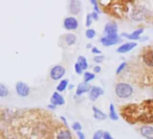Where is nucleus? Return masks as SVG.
I'll list each match as a JSON object with an SVG mask.
<instances>
[{"instance_id": "f257e3e1", "label": "nucleus", "mask_w": 153, "mask_h": 139, "mask_svg": "<svg viewBox=\"0 0 153 139\" xmlns=\"http://www.w3.org/2000/svg\"><path fill=\"white\" fill-rule=\"evenodd\" d=\"M115 94L120 99H128L133 94V88L127 82H119L115 85Z\"/></svg>"}, {"instance_id": "f03ea898", "label": "nucleus", "mask_w": 153, "mask_h": 139, "mask_svg": "<svg viewBox=\"0 0 153 139\" xmlns=\"http://www.w3.org/2000/svg\"><path fill=\"white\" fill-rule=\"evenodd\" d=\"M101 43L105 46V47H109V46H113L119 43L122 42V38L121 36L118 35V34H109V35H105L100 39Z\"/></svg>"}, {"instance_id": "7ed1b4c3", "label": "nucleus", "mask_w": 153, "mask_h": 139, "mask_svg": "<svg viewBox=\"0 0 153 139\" xmlns=\"http://www.w3.org/2000/svg\"><path fill=\"white\" fill-rule=\"evenodd\" d=\"M66 74V69L61 65H55L50 71V77L52 81L61 80Z\"/></svg>"}, {"instance_id": "20e7f679", "label": "nucleus", "mask_w": 153, "mask_h": 139, "mask_svg": "<svg viewBox=\"0 0 153 139\" xmlns=\"http://www.w3.org/2000/svg\"><path fill=\"white\" fill-rule=\"evenodd\" d=\"M16 92L19 97L26 98L29 96V94L31 92V88L29 87L28 84H26L23 81H18L16 84Z\"/></svg>"}, {"instance_id": "39448f33", "label": "nucleus", "mask_w": 153, "mask_h": 139, "mask_svg": "<svg viewBox=\"0 0 153 139\" xmlns=\"http://www.w3.org/2000/svg\"><path fill=\"white\" fill-rule=\"evenodd\" d=\"M63 27L68 31L76 30L79 27V21L74 16H68L63 21Z\"/></svg>"}, {"instance_id": "423d86ee", "label": "nucleus", "mask_w": 153, "mask_h": 139, "mask_svg": "<svg viewBox=\"0 0 153 139\" xmlns=\"http://www.w3.org/2000/svg\"><path fill=\"white\" fill-rule=\"evenodd\" d=\"M105 94V90L104 89H102L101 87L98 86H92L90 91L88 92V99L91 101H96L99 97H101L102 95Z\"/></svg>"}, {"instance_id": "0eeeda50", "label": "nucleus", "mask_w": 153, "mask_h": 139, "mask_svg": "<svg viewBox=\"0 0 153 139\" xmlns=\"http://www.w3.org/2000/svg\"><path fill=\"white\" fill-rule=\"evenodd\" d=\"M138 43L136 42H127L124 43L123 44H121L117 49H116V52L118 53H127L129 52H131V50H133L135 47H137Z\"/></svg>"}, {"instance_id": "6e6552de", "label": "nucleus", "mask_w": 153, "mask_h": 139, "mask_svg": "<svg viewBox=\"0 0 153 139\" xmlns=\"http://www.w3.org/2000/svg\"><path fill=\"white\" fill-rule=\"evenodd\" d=\"M144 30L143 28H139L136 29L134 32H132L131 34L129 33H123L121 34L122 37H124L128 40H130V42H133V41H137V40H140V34H143Z\"/></svg>"}, {"instance_id": "1a4fd4ad", "label": "nucleus", "mask_w": 153, "mask_h": 139, "mask_svg": "<svg viewBox=\"0 0 153 139\" xmlns=\"http://www.w3.org/2000/svg\"><path fill=\"white\" fill-rule=\"evenodd\" d=\"M51 104L54 106H63L65 104V99L64 97L58 91L53 92V94L51 97Z\"/></svg>"}, {"instance_id": "9d476101", "label": "nucleus", "mask_w": 153, "mask_h": 139, "mask_svg": "<svg viewBox=\"0 0 153 139\" xmlns=\"http://www.w3.org/2000/svg\"><path fill=\"white\" fill-rule=\"evenodd\" d=\"M92 86L89 83H87L85 81L80 82L78 86H76V96H81L85 93H88L90 91Z\"/></svg>"}, {"instance_id": "9b49d317", "label": "nucleus", "mask_w": 153, "mask_h": 139, "mask_svg": "<svg viewBox=\"0 0 153 139\" xmlns=\"http://www.w3.org/2000/svg\"><path fill=\"white\" fill-rule=\"evenodd\" d=\"M68 9L72 15H78L81 11V2L79 0H71L69 2Z\"/></svg>"}, {"instance_id": "f8f14e48", "label": "nucleus", "mask_w": 153, "mask_h": 139, "mask_svg": "<svg viewBox=\"0 0 153 139\" xmlns=\"http://www.w3.org/2000/svg\"><path fill=\"white\" fill-rule=\"evenodd\" d=\"M118 31V25L115 22H109L105 25L104 28V34L105 35H109V34H117Z\"/></svg>"}, {"instance_id": "ddd939ff", "label": "nucleus", "mask_w": 153, "mask_h": 139, "mask_svg": "<svg viewBox=\"0 0 153 139\" xmlns=\"http://www.w3.org/2000/svg\"><path fill=\"white\" fill-rule=\"evenodd\" d=\"M140 135L146 139H153V126H143L140 129Z\"/></svg>"}, {"instance_id": "4468645a", "label": "nucleus", "mask_w": 153, "mask_h": 139, "mask_svg": "<svg viewBox=\"0 0 153 139\" xmlns=\"http://www.w3.org/2000/svg\"><path fill=\"white\" fill-rule=\"evenodd\" d=\"M92 110H93V113H94V117L97 120H105V119L107 118V115L105 112H103L101 109H99L97 107L93 106Z\"/></svg>"}, {"instance_id": "2eb2a0df", "label": "nucleus", "mask_w": 153, "mask_h": 139, "mask_svg": "<svg viewBox=\"0 0 153 139\" xmlns=\"http://www.w3.org/2000/svg\"><path fill=\"white\" fill-rule=\"evenodd\" d=\"M143 61L150 67H153V50H148L144 52Z\"/></svg>"}, {"instance_id": "dca6fc26", "label": "nucleus", "mask_w": 153, "mask_h": 139, "mask_svg": "<svg viewBox=\"0 0 153 139\" xmlns=\"http://www.w3.org/2000/svg\"><path fill=\"white\" fill-rule=\"evenodd\" d=\"M68 79H64V80H61L59 82V84L57 85V87H56V91H58V92H63V91H65L68 88Z\"/></svg>"}, {"instance_id": "f3484780", "label": "nucleus", "mask_w": 153, "mask_h": 139, "mask_svg": "<svg viewBox=\"0 0 153 139\" xmlns=\"http://www.w3.org/2000/svg\"><path fill=\"white\" fill-rule=\"evenodd\" d=\"M64 41L68 46H71L76 43V37L73 34H67L64 35Z\"/></svg>"}, {"instance_id": "a211bd4d", "label": "nucleus", "mask_w": 153, "mask_h": 139, "mask_svg": "<svg viewBox=\"0 0 153 139\" xmlns=\"http://www.w3.org/2000/svg\"><path fill=\"white\" fill-rule=\"evenodd\" d=\"M108 117H109V118L112 121H117L119 119L118 114H117V112L115 110V108H114V104H110L109 105V114H108Z\"/></svg>"}, {"instance_id": "6ab92c4d", "label": "nucleus", "mask_w": 153, "mask_h": 139, "mask_svg": "<svg viewBox=\"0 0 153 139\" xmlns=\"http://www.w3.org/2000/svg\"><path fill=\"white\" fill-rule=\"evenodd\" d=\"M57 139H72L71 133L68 129H63L59 132L57 135Z\"/></svg>"}, {"instance_id": "aec40b11", "label": "nucleus", "mask_w": 153, "mask_h": 139, "mask_svg": "<svg viewBox=\"0 0 153 139\" xmlns=\"http://www.w3.org/2000/svg\"><path fill=\"white\" fill-rule=\"evenodd\" d=\"M76 62H78L81 66V68L84 70V71L88 70V60H87V58L85 56H82V55L81 56H79Z\"/></svg>"}, {"instance_id": "412c9836", "label": "nucleus", "mask_w": 153, "mask_h": 139, "mask_svg": "<svg viewBox=\"0 0 153 139\" xmlns=\"http://www.w3.org/2000/svg\"><path fill=\"white\" fill-rule=\"evenodd\" d=\"M8 95H9L8 88L6 85L0 83V98H6Z\"/></svg>"}, {"instance_id": "4be33fe9", "label": "nucleus", "mask_w": 153, "mask_h": 139, "mask_svg": "<svg viewBox=\"0 0 153 139\" xmlns=\"http://www.w3.org/2000/svg\"><path fill=\"white\" fill-rule=\"evenodd\" d=\"M95 78H96L95 73H93V72H84L83 79H84V81H85V82L89 83V82H90L91 81H93Z\"/></svg>"}, {"instance_id": "5701e85b", "label": "nucleus", "mask_w": 153, "mask_h": 139, "mask_svg": "<svg viewBox=\"0 0 153 139\" xmlns=\"http://www.w3.org/2000/svg\"><path fill=\"white\" fill-rule=\"evenodd\" d=\"M85 34H86V37H87L88 39H93V38L96 36L97 33H96V31H95L94 29H92V28H88V29L86 31Z\"/></svg>"}, {"instance_id": "b1692460", "label": "nucleus", "mask_w": 153, "mask_h": 139, "mask_svg": "<svg viewBox=\"0 0 153 139\" xmlns=\"http://www.w3.org/2000/svg\"><path fill=\"white\" fill-rule=\"evenodd\" d=\"M104 133H105V131H104V130H101V129L96 131V132L94 133V135H93L92 139H103V137H104Z\"/></svg>"}, {"instance_id": "393cba45", "label": "nucleus", "mask_w": 153, "mask_h": 139, "mask_svg": "<svg viewBox=\"0 0 153 139\" xmlns=\"http://www.w3.org/2000/svg\"><path fill=\"white\" fill-rule=\"evenodd\" d=\"M72 129L75 131V132H80L81 130H82V125L79 123V122H74L73 124H72Z\"/></svg>"}, {"instance_id": "a878e982", "label": "nucleus", "mask_w": 153, "mask_h": 139, "mask_svg": "<svg viewBox=\"0 0 153 139\" xmlns=\"http://www.w3.org/2000/svg\"><path fill=\"white\" fill-rule=\"evenodd\" d=\"M126 65H127V63H126L125 61H123V62H122V63L118 66V68L116 69V74H117V75H119V74H121L122 72H123L124 69L126 68Z\"/></svg>"}, {"instance_id": "bb28decb", "label": "nucleus", "mask_w": 153, "mask_h": 139, "mask_svg": "<svg viewBox=\"0 0 153 139\" xmlns=\"http://www.w3.org/2000/svg\"><path fill=\"white\" fill-rule=\"evenodd\" d=\"M74 69H75V72L76 73L78 74V75H81L84 72V70L81 68V66L78 63V62H76L75 63V66H74Z\"/></svg>"}, {"instance_id": "cd10ccee", "label": "nucleus", "mask_w": 153, "mask_h": 139, "mask_svg": "<svg viewBox=\"0 0 153 139\" xmlns=\"http://www.w3.org/2000/svg\"><path fill=\"white\" fill-rule=\"evenodd\" d=\"M105 56L104 55H102V54H100V55H96L95 57H94V61L96 62V63H97V64H100V63H102L104 61H105Z\"/></svg>"}, {"instance_id": "c85d7f7f", "label": "nucleus", "mask_w": 153, "mask_h": 139, "mask_svg": "<svg viewBox=\"0 0 153 139\" xmlns=\"http://www.w3.org/2000/svg\"><path fill=\"white\" fill-rule=\"evenodd\" d=\"M90 3L93 5L94 11H95V12H97V14H100L101 10H100V8H99V6H98V3H97V1H96V0H91Z\"/></svg>"}, {"instance_id": "c756f323", "label": "nucleus", "mask_w": 153, "mask_h": 139, "mask_svg": "<svg viewBox=\"0 0 153 139\" xmlns=\"http://www.w3.org/2000/svg\"><path fill=\"white\" fill-rule=\"evenodd\" d=\"M92 21H93L92 16H91L90 14H88V15L87 16V19H86V26H87V27H90L91 25H92Z\"/></svg>"}, {"instance_id": "7c9ffc66", "label": "nucleus", "mask_w": 153, "mask_h": 139, "mask_svg": "<svg viewBox=\"0 0 153 139\" xmlns=\"http://www.w3.org/2000/svg\"><path fill=\"white\" fill-rule=\"evenodd\" d=\"M103 139H115V138H114V137H113V135H111L109 132H107V131H105Z\"/></svg>"}, {"instance_id": "2f4dec72", "label": "nucleus", "mask_w": 153, "mask_h": 139, "mask_svg": "<svg viewBox=\"0 0 153 139\" xmlns=\"http://www.w3.org/2000/svg\"><path fill=\"white\" fill-rule=\"evenodd\" d=\"M101 71H102V68H101L100 65H96V66L93 67V72L95 73H100Z\"/></svg>"}, {"instance_id": "473e14b6", "label": "nucleus", "mask_w": 153, "mask_h": 139, "mask_svg": "<svg viewBox=\"0 0 153 139\" xmlns=\"http://www.w3.org/2000/svg\"><path fill=\"white\" fill-rule=\"evenodd\" d=\"M91 52L94 53V54H96V55H100L101 54V51L97 47H96V46L91 49Z\"/></svg>"}, {"instance_id": "72a5a7b5", "label": "nucleus", "mask_w": 153, "mask_h": 139, "mask_svg": "<svg viewBox=\"0 0 153 139\" xmlns=\"http://www.w3.org/2000/svg\"><path fill=\"white\" fill-rule=\"evenodd\" d=\"M91 16H92V19L93 20H95V21H97L98 19H99V14H97V12H95V11H93L91 14Z\"/></svg>"}, {"instance_id": "f704fd0d", "label": "nucleus", "mask_w": 153, "mask_h": 139, "mask_svg": "<svg viewBox=\"0 0 153 139\" xmlns=\"http://www.w3.org/2000/svg\"><path fill=\"white\" fill-rule=\"evenodd\" d=\"M76 135H78L79 139H86V135H85V134L82 131L76 133Z\"/></svg>"}, {"instance_id": "c9c22d12", "label": "nucleus", "mask_w": 153, "mask_h": 139, "mask_svg": "<svg viewBox=\"0 0 153 139\" xmlns=\"http://www.w3.org/2000/svg\"><path fill=\"white\" fill-rule=\"evenodd\" d=\"M60 119H61V121L63 122V124H64L67 127H68V121H67L66 117H60Z\"/></svg>"}, {"instance_id": "e433bc0d", "label": "nucleus", "mask_w": 153, "mask_h": 139, "mask_svg": "<svg viewBox=\"0 0 153 139\" xmlns=\"http://www.w3.org/2000/svg\"><path fill=\"white\" fill-rule=\"evenodd\" d=\"M48 108H50V109H55L56 108V106H54L52 104H49L48 105Z\"/></svg>"}, {"instance_id": "4c0bfd02", "label": "nucleus", "mask_w": 153, "mask_h": 139, "mask_svg": "<svg viewBox=\"0 0 153 139\" xmlns=\"http://www.w3.org/2000/svg\"><path fill=\"white\" fill-rule=\"evenodd\" d=\"M73 88H74V85H72V84H69V85H68V90H72Z\"/></svg>"}, {"instance_id": "58836bf2", "label": "nucleus", "mask_w": 153, "mask_h": 139, "mask_svg": "<svg viewBox=\"0 0 153 139\" xmlns=\"http://www.w3.org/2000/svg\"><path fill=\"white\" fill-rule=\"evenodd\" d=\"M86 47H87V48H88V49H92V48H93L91 44H88V45H87Z\"/></svg>"}]
</instances>
